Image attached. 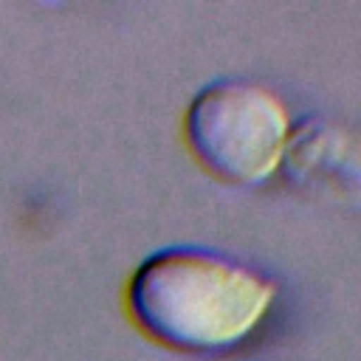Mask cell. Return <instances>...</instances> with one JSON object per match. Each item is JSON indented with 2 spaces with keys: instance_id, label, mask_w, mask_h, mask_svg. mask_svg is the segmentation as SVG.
Here are the masks:
<instances>
[{
  "instance_id": "7a4b0ae2",
  "label": "cell",
  "mask_w": 361,
  "mask_h": 361,
  "mask_svg": "<svg viewBox=\"0 0 361 361\" xmlns=\"http://www.w3.org/2000/svg\"><path fill=\"white\" fill-rule=\"evenodd\" d=\"M183 135L192 155L212 175L257 186L285 164L290 116L271 87L223 76L195 93L183 116Z\"/></svg>"
},
{
  "instance_id": "6da1fadb",
  "label": "cell",
  "mask_w": 361,
  "mask_h": 361,
  "mask_svg": "<svg viewBox=\"0 0 361 361\" xmlns=\"http://www.w3.org/2000/svg\"><path fill=\"white\" fill-rule=\"evenodd\" d=\"M124 296L152 341L180 353H226L265 322L276 282L223 251L169 245L135 265Z\"/></svg>"
}]
</instances>
